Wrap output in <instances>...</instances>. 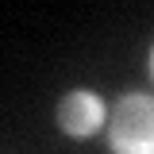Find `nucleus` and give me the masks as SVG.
Wrapping results in <instances>:
<instances>
[{"instance_id": "1", "label": "nucleus", "mask_w": 154, "mask_h": 154, "mask_svg": "<svg viewBox=\"0 0 154 154\" xmlns=\"http://www.w3.org/2000/svg\"><path fill=\"white\" fill-rule=\"evenodd\" d=\"M112 146L116 154H154V100L123 96L112 112Z\"/></svg>"}, {"instance_id": "2", "label": "nucleus", "mask_w": 154, "mask_h": 154, "mask_svg": "<svg viewBox=\"0 0 154 154\" xmlns=\"http://www.w3.org/2000/svg\"><path fill=\"white\" fill-rule=\"evenodd\" d=\"M58 119L69 135H93L100 123H104V104L100 96L93 93H69L58 108Z\"/></svg>"}]
</instances>
